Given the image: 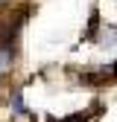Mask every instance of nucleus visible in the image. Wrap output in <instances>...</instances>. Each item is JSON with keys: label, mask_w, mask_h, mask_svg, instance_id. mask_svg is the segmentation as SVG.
<instances>
[{"label": "nucleus", "mask_w": 117, "mask_h": 122, "mask_svg": "<svg viewBox=\"0 0 117 122\" xmlns=\"http://www.w3.org/2000/svg\"><path fill=\"white\" fill-rule=\"evenodd\" d=\"M0 3H3V0H0Z\"/></svg>", "instance_id": "obj_2"}, {"label": "nucleus", "mask_w": 117, "mask_h": 122, "mask_svg": "<svg viewBox=\"0 0 117 122\" xmlns=\"http://www.w3.org/2000/svg\"><path fill=\"white\" fill-rule=\"evenodd\" d=\"M12 70V50H0V76H3V73H9Z\"/></svg>", "instance_id": "obj_1"}]
</instances>
